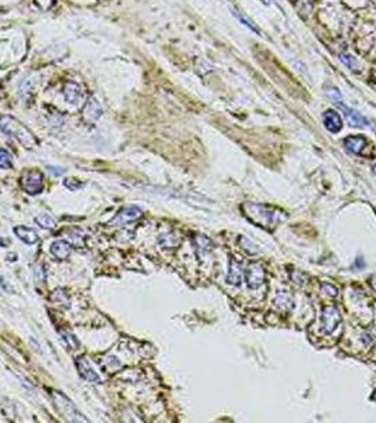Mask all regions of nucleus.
<instances>
[{"label":"nucleus","instance_id":"obj_1","mask_svg":"<svg viewBox=\"0 0 376 423\" xmlns=\"http://www.w3.org/2000/svg\"><path fill=\"white\" fill-rule=\"evenodd\" d=\"M242 210L252 223L265 229L273 227L274 224H277V221H280L284 217L283 212L259 203H243Z\"/></svg>","mask_w":376,"mask_h":423},{"label":"nucleus","instance_id":"obj_2","mask_svg":"<svg viewBox=\"0 0 376 423\" xmlns=\"http://www.w3.org/2000/svg\"><path fill=\"white\" fill-rule=\"evenodd\" d=\"M0 128L3 133L17 140L27 150H33L39 145V141L34 137V134L17 119H14L13 116H3L0 119Z\"/></svg>","mask_w":376,"mask_h":423},{"label":"nucleus","instance_id":"obj_3","mask_svg":"<svg viewBox=\"0 0 376 423\" xmlns=\"http://www.w3.org/2000/svg\"><path fill=\"white\" fill-rule=\"evenodd\" d=\"M325 92H327V96H328V97L332 101V103L342 110L345 119L348 120V123H350L351 126L363 127L368 124V121H366V119L363 117L362 114H359L357 110L348 108V106L345 105L344 101H342V97H341V93L338 92L337 88H327Z\"/></svg>","mask_w":376,"mask_h":423},{"label":"nucleus","instance_id":"obj_4","mask_svg":"<svg viewBox=\"0 0 376 423\" xmlns=\"http://www.w3.org/2000/svg\"><path fill=\"white\" fill-rule=\"evenodd\" d=\"M51 398L54 404L57 406L60 413L70 422H88V419H85L81 412L78 411V408L71 402L70 398H67L64 394L58 391L51 392Z\"/></svg>","mask_w":376,"mask_h":423},{"label":"nucleus","instance_id":"obj_5","mask_svg":"<svg viewBox=\"0 0 376 423\" xmlns=\"http://www.w3.org/2000/svg\"><path fill=\"white\" fill-rule=\"evenodd\" d=\"M20 185L28 195H39L44 188V174L39 170H28L23 172Z\"/></svg>","mask_w":376,"mask_h":423},{"label":"nucleus","instance_id":"obj_6","mask_svg":"<svg viewBox=\"0 0 376 423\" xmlns=\"http://www.w3.org/2000/svg\"><path fill=\"white\" fill-rule=\"evenodd\" d=\"M341 323V315L339 310L334 305H328L323 308L321 312V324H320V332L323 335H331L332 332L339 326Z\"/></svg>","mask_w":376,"mask_h":423},{"label":"nucleus","instance_id":"obj_7","mask_svg":"<svg viewBox=\"0 0 376 423\" xmlns=\"http://www.w3.org/2000/svg\"><path fill=\"white\" fill-rule=\"evenodd\" d=\"M245 278L249 289H259L266 281V272L261 263H252L245 272Z\"/></svg>","mask_w":376,"mask_h":423},{"label":"nucleus","instance_id":"obj_8","mask_svg":"<svg viewBox=\"0 0 376 423\" xmlns=\"http://www.w3.org/2000/svg\"><path fill=\"white\" fill-rule=\"evenodd\" d=\"M102 114L103 108L102 105H101V102L98 101L95 96L90 97V99L86 101V103H85V106H83V120L88 121V123H94V121H96L98 119H101Z\"/></svg>","mask_w":376,"mask_h":423},{"label":"nucleus","instance_id":"obj_9","mask_svg":"<svg viewBox=\"0 0 376 423\" xmlns=\"http://www.w3.org/2000/svg\"><path fill=\"white\" fill-rule=\"evenodd\" d=\"M141 217V210L137 206H129V208L122 209L121 212L110 220V224H115V226H121V224H125V223H129V221L137 220Z\"/></svg>","mask_w":376,"mask_h":423},{"label":"nucleus","instance_id":"obj_10","mask_svg":"<svg viewBox=\"0 0 376 423\" xmlns=\"http://www.w3.org/2000/svg\"><path fill=\"white\" fill-rule=\"evenodd\" d=\"M64 97L65 101L70 102L71 105H81L83 102V90L82 88L75 82H67L64 85Z\"/></svg>","mask_w":376,"mask_h":423},{"label":"nucleus","instance_id":"obj_11","mask_svg":"<svg viewBox=\"0 0 376 423\" xmlns=\"http://www.w3.org/2000/svg\"><path fill=\"white\" fill-rule=\"evenodd\" d=\"M77 368L79 371V375L82 377L83 379L90 381V382H101V377L98 375L94 367L91 366L90 361L86 360L85 357H79L77 360Z\"/></svg>","mask_w":376,"mask_h":423},{"label":"nucleus","instance_id":"obj_12","mask_svg":"<svg viewBox=\"0 0 376 423\" xmlns=\"http://www.w3.org/2000/svg\"><path fill=\"white\" fill-rule=\"evenodd\" d=\"M323 123H324V127L330 133H339L341 128H342V119L334 110H327L323 114Z\"/></svg>","mask_w":376,"mask_h":423},{"label":"nucleus","instance_id":"obj_13","mask_svg":"<svg viewBox=\"0 0 376 423\" xmlns=\"http://www.w3.org/2000/svg\"><path fill=\"white\" fill-rule=\"evenodd\" d=\"M226 282L234 286H238L242 282V267L235 257L229 258V266H228V275H226Z\"/></svg>","mask_w":376,"mask_h":423},{"label":"nucleus","instance_id":"obj_14","mask_svg":"<svg viewBox=\"0 0 376 423\" xmlns=\"http://www.w3.org/2000/svg\"><path fill=\"white\" fill-rule=\"evenodd\" d=\"M368 144V141L365 137H361V136H350L344 140V147L352 154H357V155H363V150L365 147Z\"/></svg>","mask_w":376,"mask_h":423},{"label":"nucleus","instance_id":"obj_15","mask_svg":"<svg viewBox=\"0 0 376 423\" xmlns=\"http://www.w3.org/2000/svg\"><path fill=\"white\" fill-rule=\"evenodd\" d=\"M14 233L19 237L20 240L26 244H36L40 240L39 234L36 230H33L32 227H26V226H17L14 227Z\"/></svg>","mask_w":376,"mask_h":423},{"label":"nucleus","instance_id":"obj_16","mask_svg":"<svg viewBox=\"0 0 376 423\" xmlns=\"http://www.w3.org/2000/svg\"><path fill=\"white\" fill-rule=\"evenodd\" d=\"M71 251H72V247H71L70 243H67L64 240H58L51 244V254L60 261H64V259L68 258Z\"/></svg>","mask_w":376,"mask_h":423},{"label":"nucleus","instance_id":"obj_17","mask_svg":"<svg viewBox=\"0 0 376 423\" xmlns=\"http://www.w3.org/2000/svg\"><path fill=\"white\" fill-rule=\"evenodd\" d=\"M273 303L279 310L287 312V310L292 308V305H293V298H292V295L287 290H279L274 295Z\"/></svg>","mask_w":376,"mask_h":423},{"label":"nucleus","instance_id":"obj_18","mask_svg":"<svg viewBox=\"0 0 376 423\" xmlns=\"http://www.w3.org/2000/svg\"><path fill=\"white\" fill-rule=\"evenodd\" d=\"M194 244L197 248V254L199 257H205L207 254L211 253V240L203 234H198L194 239Z\"/></svg>","mask_w":376,"mask_h":423},{"label":"nucleus","instance_id":"obj_19","mask_svg":"<svg viewBox=\"0 0 376 423\" xmlns=\"http://www.w3.org/2000/svg\"><path fill=\"white\" fill-rule=\"evenodd\" d=\"M36 223L43 229L55 227V219L48 213H41V215L36 216Z\"/></svg>","mask_w":376,"mask_h":423},{"label":"nucleus","instance_id":"obj_20","mask_svg":"<svg viewBox=\"0 0 376 423\" xmlns=\"http://www.w3.org/2000/svg\"><path fill=\"white\" fill-rule=\"evenodd\" d=\"M179 239L174 236L172 233H167V234H161L159 239V243L164 248H174V247L179 244Z\"/></svg>","mask_w":376,"mask_h":423},{"label":"nucleus","instance_id":"obj_21","mask_svg":"<svg viewBox=\"0 0 376 423\" xmlns=\"http://www.w3.org/2000/svg\"><path fill=\"white\" fill-rule=\"evenodd\" d=\"M234 14H235L236 19L239 20V21H241L242 24L246 25L248 28H250V30H252V31H255L256 34H257V36H262V32H261V30L257 28V25H256L255 23L252 21V20H249L248 17L245 16V14H242V13H239V12H238V10H234Z\"/></svg>","mask_w":376,"mask_h":423},{"label":"nucleus","instance_id":"obj_22","mask_svg":"<svg viewBox=\"0 0 376 423\" xmlns=\"http://www.w3.org/2000/svg\"><path fill=\"white\" fill-rule=\"evenodd\" d=\"M60 335L63 337V341L67 344V347H70L71 350H77L79 347V343L74 335H71L68 332H60Z\"/></svg>","mask_w":376,"mask_h":423},{"label":"nucleus","instance_id":"obj_23","mask_svg":"<svg viewBox=\"0 0 376 423\" xmlns=\"http://www.w3.org/2000/svg\"><path fill=\"white\" fill-rule=\"evenodd\" d=\"M10 167H12V154L5 148H0V168L7 170Z\"/></svg>","mask_w":376,"mask_h":423},{"label":"nucleus","instance_id":"obj_24","mask_svg":"<svg viewBox=\"0 0 376 423\" xmlns=\"http://www.w3.org/2000/svg\"><path fill=\"white\" fill-rule=\"evenodd\" d=\"M239 243H241V246H242V248L246 251L248 254H253V255H256V254H259V250H257V247L252 243L250 240H248L246 237H242L241 240H239Z\"/></svg>","mask_w":376,"mask_h":423},{"label":"nucleus","instance_id":"obj_25","mask_svg":"<svg viewBox=\"0 0 376 423\" xmlns=\"http://www.w3.org/2000/svg\"><path fill=\"white\" fill-rule=\"evenodd\" d=\"M339 59H341L348 68H351V70H357L358 68L357 61L354 59V57H351L348 54H341V55H339Z\"/></svg>","mask_w":376,"mask_h":423},{"label":"nucleus","instance_id":"obj_26","mask_svg":"<svg viewBox=\"0 0 376 423\" xmlns=\"http://www.w3.org/2000/svg\"><path fill=\"white\" fill-rule=\"evenodd\" d=\"M321 290H323V294H325V295H328V297H331V298H335L338 295L337 288H335L334 285L327 284V282L321 284Z\"/></svg>","mask_w":376,"mask_h":423},{"label":"nucleus","instance_id":"obj_27","mask_svg":"<svg viewBox=\"0 0 376 423\" xmlns=\"http://www.w3.org/2000/svg\"><path fill=\"white\" fill-rule=\"evenodd\" d=\"M64 186H67L70 190H78L83 186V183H79L77 179H65Z\"/></svg>","mask_w":376,"mask_h":423},{"label":"nucleus","instance_id":"obj_28","mask_svg":"<svg viewBox=\"0 0 376 423\" xmlns=\"http://www.w3.org/2000/svg\"><path fill=\"white\" fill-rule=\"evenodd\" d=\"M36 3H37V6H39L40 9L47 10V9H50V7L54 5V0H36Z\"/></svg>","mask_w":376,"mask_h":423},{"label":"nucleus","instance_id":"obj_29","mask_svg":"<svg viewBox=\"0 0 376 423\" xmlns=\"http://www.w3.org/2000/svg\"><path fill=\"white\" fill-rule=\"evenodd\" d=\"M47 170L50 171L51 174H54L55 177H60V175H63L65 172V170H63V168H60V167H52V165H47Z\"/></svg>","mask_w":376,"mask_h":423},{"label":"nucleus","instance_id":"obj_30","mask_svg":"<svg viewBox=\"0 0 376 423\" xmlns=\"http://www.w3.org/2000/svg\"><path fill=\"white\" fill-rule=\"evenodd\" d=\"M369 284H370V286H372V289L376 292V274L375 275H372V277L369 278Z\"/></svg>","mask_w":376,"mask_h":423},{"label":"nucleus","instance_id":"obj_31","mask_svg":"<svg viewBox=\"0 0 376 423\" xmlns=\"http://www.w3.org/2000/svg\"><path fill=\"white\" fill-rule=\"evenodd\" d=\"M262 2H263L265 5H269V3H270V0H262Z\"/></svg>","mask_w":376,"mask_h":423},{"label":"nucleus","instance_id":"obj_32","mask_svg":"<svg viewBox=\"0 0 376 423\" xmlns=\"http://www.w3.org/2000/svg\"><path fill=\"white\" fill-rule=\"evenodd\" d=\"M373 172H375V175H376V165H375V167H373Z\"/></svg>","mask_w":376,"mask_h":423}]
</instances>
